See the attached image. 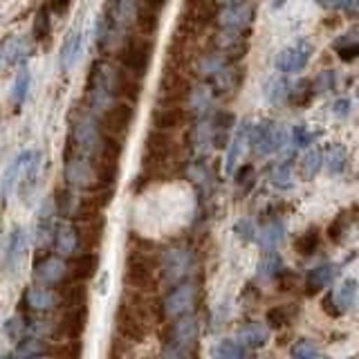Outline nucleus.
Here are the masks:
<instances>
[{
	"label": "nucleus",
	"mask_w": 359,
	"mask_h": 359,
	"mask_svg": "<svg viewBox=\"0 0 359 359\" xmlns=\"http://www.w3.org/2000/svg\"><path fill=\"white\" fill-rule=\"evenodd\" d=\"M153 303L144 297V292L133 290L128 297H123L117 310V332L121 339L130 344L144 341V337L149 334V323L153 321Z\"/></svg>",
	"instance_id": "1"
},
{
	"label": "nucleus",
	"mask_w": 359,
	"mask_h": 359,
	"mask_svg": "<svg viewBox=\"0 0 359 359\" xmlns=\"http://www.w3.org/2000/svg\"><path fill=\"white\" fill-rule=\"evenodd\" d=\"M119 76L121 74H117V70L108 61H95L86 86L88 106L95 115H104L115 104V97L119 95Z\"/></svg>",
	"instance_id": "2"
},
{
	"label": "nucleus",
	"mask_w": 359,
	"mask_h": 359,
	"mask_svg": "<svg viewBox=\"0 0 359 359\" xmlns=\"http://www.w3.org/2000/svg\"><path fill=\"white\" fill-rule=\"evenodd\" d=\"M198 337H200V321L194 317V314L173 319L166 325L162 355H166V357H191L196 351Z\"/></svg>",
	"instance_id": "3"
},
{
	"label": "nucleus",
	"mask_w": 359,
	"mask_h": 359,
	"mask_svg": "<svg viewBox=\"0 0 359 359\" xmlns=\"http://www.w3.org/2000/svg\"><path fill=\"white\" fill-rule=\"evenodd\" d=\"M39 171H41V153L39 151L18 153L14 157V162L5 168V175H3V198H5V202L9 200L14 187L32 184L34 180H36Z\"/></svg>",
	"instance_id": "4"
},
{
	"label": "nucleus",
	"mask_w": 359,
	"mask_h": 359,
	"mask_svg": "<svg viewBox=\"0 0 359 359\" xmlns=\"http://www.w3.org/2000/svg\"><path fill=\"white\" fill-rule=\"evenodd\" d=\"M198 306V287L194 283H177V285H171L168 292L164 294V299L160 301V317L166 319V321H173V319H180V317H187L196 310Z\"/></svg>",
	"instance_id": "5"
},
{
	"label": "nucleus",
	"mask_w": 359,
	"mask_h": 359,
	"mask_svg": "<svg viewBox=\"0 0 359 359\" xmlns=\"http://www.w3.org/2000/svg\"><path fill=\"white\" fill-rule=\"evenodd\" d=\"M160 265V261L153 256L151 250H144V247H137V250H130L128 261H126V274H123V280L130 290H140L146 292L155 280V267Z\"/></svg>",
	"instance_id": "6"
},
{
	"label": "nucleus",
	"mask_w": 359,
	"mask_h": 359,
	"mask_svg": "<svg viewBox=\"0 0 359 359\" xmlns=\"http://www.w3.org/2000/svg\"><path fill=\"white\" fill-rule=\"evenodd\" d=\"M104 130H101V123L93 115H79L72 121V130H70V146L74 153H81L88 157H97L101 144H104Z\"/></svg>",
	"instance_id": "7"
},
{
	"label": "nucleus",
	"mask_w": 359,
	"mask_h": 359,
	"mask_svg": "<svg viewBox=\"0 0 359 359\" xmlns=\"http://www.w3.org/2000/svg\"><path fill=\"white\" fill-rule=\"evenodd\" d=\"M194 267H196V256L187 247H171V250H166L160 256V274L166 287L184 283L194 274Z\"/></svg>",
	"instance_id": "8"
},
{
	"label": "nucleus",
	"mask_w": 359,
	"mask_h": 359,
	"mask_svg": "<svg viewBox=\"0 0 359 359\" xmlns=\"http://www.w3.org/2000/svg\"><path fill=\"white\" fill-rule=\"evenodd\" d=\"M135 119V99L121 97L101 115V130L106 137L121 142L128 135Z\"/></svg>",
	"instance_id": "9"
},
{
	"label": "nucleus",
	"mask_w": 359,
	"mask_h": 359,
	"mask_svg": "<svg viewBox=\"0 0 359 359\" xmlns=\"http://www.w3.org/2000/svg\"><path fill=\"white\" fill-rule=\"evenodd\" d=\"M151 61H153V41L149 36H137L126 43L121 54L123 74H128L133 79H142L149 72Z\"/></svg>",
	"instance_id": "10"
},
{
	"label": "nucleus",
	"mask_w": 359,
	"mask_h": 359,
	"mask_svg": "<svg viewBox=\"0 0 359 359\" xmlns=\"http://www.w3.org/2000/svg\"><path fill=\"white\" fill-rule=\"evenodd\" d=\"M173 160V140L168 130H153L146 140V149H144V162H146V171L149 173H162L164 168L171 164Z\"/></svg>",
	"instance_id": "11"
},
{
	"label": "nucleus",
	"mask_w": 359,
	"mask_h": 359,
	"mask_svg": "<svg viewBox=\"0 0 359 359\" xmlns=\"http://www.w3.org/2000/svg\"><path fill=\"white\" fill-rule=\"evenodd\" d=\"M65 182L70 189L74 191H86V189H93L99 182V175H97V164L90 162L88 155L81 153H74L65 157Z\"/></svg>",
	"instance_id": "12"
},
{
	"label": "nucleus",
	"mask_w": 359,
	"mask_h": 359,
	"mask_svg": "<svg viewBox=\"0 0 359 359\" xmlns=\"http://www.w3.org/2000/svg\"><path fill=\"white\" fill-rule=\"evenodd\" d=\"M20 306L27 317H43V314H50L56 306H61V292H54L52 285L36 283L22 292Z\"/></svg>",
	"instance_id": "13"
},
{
	"label": "nucleus",
	"mask_w": 359,
	"mask_h": 359,
	"mask_svg": "<svg viewBox=\"0 0 359 359\" xmlns=\"http://www.w3.org/2000/svg\"><path fill=\"white\" fill-rule=\"evenodd\" d=\"M287 133L276 121H261L252 126V149L258 157L274 155L283 149Z\"/></svg>",
	"instance_id": "14"
},
{
	"label": "nucleus",
	"mask_w": 359,
	"mask_h": 359,
	"mask_svg": "<svg viewBox=\"0 0 359 359\" xmlns=\"http://www.w3.org/2000/svg\"><path fill=\"white\" fill-rule=\"evenodd\" d=\"M254 14H256L254 3L252 0H245V3L224 5L216 14V22L220 29L250 34V29L254 25Z\"/></svg>",
	"instance_id": "15"
},
{
	"label": "nucleus",
	"mask_w": 359,
	"mask_h": 359,
	"mask_svg": "<svg viewBox=\"0 0 359 359\" xmlns=\"http://www.w3.org/2000/svg\"><path fill=\"white\" fill-rule=\"evenodd\" d=\"M314 54V45L310 41H297L290 48H283L276 56V70L283 74H294L306 67Z\"/></svg>",
	"instance_id": "16"
},
{
	"label": "nucleus",
	"mask_w": 359,
	"mask_h": 359,
	"mask_svg": "<svg viewBox=\"0 0 359 359\" xmlns=\"http://www.w3.org/2000/svg\"><path fill=\"white\" fill-rule=\"evenodd\" d=\"M25 256H27V233L22 227H14L5 243V256H3L5 272L9 276H16L20 272Z\"/></svg>",
	"instance_id": "17"
},
{
	"label": "nucleus",
	"mask_w": 359,
	"mask_h": 359,
	"mask_svg": "<svg viewBox=\"0 0 359 359\" xmlns=\"http://www.w3.org/2000/svg\"><path fill=\"white\" fill-rule=\"evenodd\" d=\"M357 280L355 278H344L339 285H337L328 297L323 299V308L332 317H341L348 310L355 306L357 299Z\"/></svg>",
	"instance_id": "18"
},
{
	"label": "nucleus",
	"mask_w": 359,
	"mask_h": 359,
	"mask_svg": "<svg viewBox=\"0 0 359 359\" xmlns=\"http://www.w3.org/2000/svg\"><path fill=\"white\" fill-rule=\"evenodd\" d=\"M67 272H70V269H67L61 254L41 256L36 261V265H34V280H36V283H43V285L56 287L65 280Z\"/></svg>",
	"instance_id": "19"
},
{
	"label": "nucleus",
	"mask_w": 359,
	"mask_h": 359,
	"mask_svg": "<svg viewBox=\"0 0 359 359\" xmlns=\"http://www.w3.org/2000/svg\"><path fill=\"white\" fill-rule=\"evenodd\" d=\"M252 126L254 123H243V126L233 133V137L227 144V155H224V171L233 173L238 168V162L247 146H252Z\"/></svg>",
	"instance_id": "20"
},
{
	"label": "nucleus",
	"mask_w": 359,
	"mask_h": 359,
	"mask_svg": "<svg viewBox=\"0 0 359 359\" xmlns=\"http://www.w3.org/2000/svg\"><path fill=\"white\" fill-rule=\"evenodd\" d=\"M216 97H218L216 88L211 86V81H207V83H200V86L189 90V97L184 101V106H187V110L191 112V115H196L198 119H202L211 110Z\"/></svg>",
	"instance_id": "21"
},
{
	"label": "nucleus",
	"mask_w": 359,
	"mask_h": 359,
	"mask_svg": "<svg viewBox=\"0 0 359 359\" xmlns=\"http://www.w3.org/2000/svg\"><path fill=\"white\" fill-rule=\"evenodd\" d=\"M187 106L175 104V101H160L153 110V126L157 130H173L184 121Z\"/></svg>",
	"instance_id": "22"
},
{
	"label": "nucleus",
	"mask_w": 359,
	"mask_h": 359,
	"mask_svg": "<svg viewBox=\"0 0 359 359\" xmlns=\"http://www.w3.org/2000/svg\"><path fill=\"white\" fill-rule=\"evenodd\" d=\"M79 247H81V229L74 227L70 222H63L56 227V236H54V250L56 254L65 256H74L79 254Z\"/></svg>",
	"instance_id": "23"
},
{
	"label": "nucleus",
	"mask_w": 359,
	"mask_h": 359,
	"mask_svg": "<svg viewBox=\"0 0 359 359\" xmlns=\"http://www.w3.org/2000/svg\"><path fill=\"white\" fill-rule=\"evenodd\" d=\"M189 149L198 160L207 155L209 149H213V123L207 121L205 117L198 119V123L189 133Z\"/></svg>",
	"instance_id": "24"
},
{
	"label": "nucleus",
	"mask_w": 359,
	"mask_h": 359,
	"mask_svg": "<svg viewBox=\"0 0 359 359\" xmlns=\"http://www.w3.org/2000/svg\"><path fill=\"white\" fill-rule=\"evenodd\" d=\"M86 321H88V306H79V308H65L63 319L59 323V332L65 334L67 339H79L86 330Z\"/></svg>",
	"instance_id": "25"
},
{
	"label": "nucleus",
	"mask_w": 359,
	"mask_h": 359,
	"mask_svg": "<svg viewBox=\"0 0 359 359\" xmlns=\"http://www.w3.org/2000/svg\"><path fill=\"white\" fill-rule=\"evenodd\" d=\"M29 56V41L25 36H9L3 43V50H0V59H3V67H14L22 63Z\"/></svg>",
	"instance_id": "26"
},
{
	"label": "nucleus",
	"mask_w": 359,
	"mask_h": 359,
	"mask_svg": "<svg viewBox=\"0 0 359 359\" xmlns=\"http://www.w3.org/2000/svg\"><path fill=\"white\" fill-rule=\"evenodd\" d=\"M81 50H83V34L81 29H70L67 32V36L63 39V45H61V54H59V63H61V70H72L76 65L79 56H81Z\"/></svg>",
	"instance_id": "27"
},
{
	"label": "nucleus",
	"mask_w": 359,
	"mask_h": 359,
	"mask_svg": "<svg viewBox=\"0 0 359 359\" xmlns=\"http://www.w3.org/2000/svg\"><path fill=\"white\" fill-rule=\"evenodd\" d=\"M238 341L247 348V351H258V348H263L269 341V325L258 323V321L245 323L238 330Z\"/></svg>",
	"instance_id": "28"
},
{
	"label": "nucleus",
	"mask_w": 359,
	"mask_h": 359,
	"mask_svg": "<svg viewBox=\"0 0 359 359\" xmlns=\"http://www.w3.org/2000/svg\"><path fill=\"white\" fill-rule=\"evenodd\" d=\"M137 16H140V0H112L110 18L115 20V25L119 29L130 27Z\"/></svg>",
	"instance_id": "29"
},
{
	"label": "nucleus",
	"mask_w": 359,
	"mask_h": 359,
	"mask_svg": "<svg viewBox=\"0 0 359 359\" xmlns=\"http://www.w3.org/2000/svg\"><path fill=\"white\" fill-rule=\"evenodd\" d=\"M334 276H337V265L334 263H319L306 274V287H308L310 294H314V292L328 287L334 280Z\"/></svg>",
	"instance_id": "30"
},
{
	"label": "nucleus",
	"mask_w": 359,
	"mask_h": 359,
	"mask_svg": "<svg viewBox=\"0 0 359 359\" xmlns=\"http://www.w3.org/2000/svg\"><path fill=\"white\" fill-rule=\"evenodd\" d=\"M285 241V224L283 220H269L258 229V245L263 247L265 252H274L276 247Z\"/></svg>",
	"instance_id": "31"
},
{
	"label": "nucleus",
	"mask_w": 359,
	"mask_h": 359,
	"mask_svg": "<svg viewBox=\"0 0 359 359\" xmlns=\"http://www.w3.org/2000/svg\"><path fill=\"white\" fill-rule=\"evenodd\" d=\"M99 267V258L95 252H83V254H74L72 256V265H70V272L74 276V280H88L93 278L95 272Z\"/></svg>",
	"instance_id": "32"
},
{
	"label": "nucleus",
	"mask_w": 359,
	"mask_h": 359,
	"mask_svg": "<svg viewBox=\"0 0 359 359\" xmlns=\"http://www.w3.org/2000/svg\"><path fill=\"white\" fill-rule=\"evenodd\" d=\"M285 274V265L280 261L276 252H265V256L258 263V278H263L265 283H274Z\"/></svg>",
	"instance_id": "33"
},
{
	"label": "nucleus",
	"mask_w": 359,
	"mask_h": 359,
	"mask_svg": "<svg viewBox=\"0 0 359 359\" xmlns=\"http://www.w3.org/2000/svg\"><path fill=\"white\" fill-rule=\"evenodd\" d=\"M52 351L45 346V339L41 337H25L16 344L14 351L9 353V357H16V359H32V357H41V355H50Z\"/></svg>",
	"instance_id": "34"
},
{
	"label": "nucleus",
	"mask_w": 359,
	"mask_h": 359,
	"mask_svg": "<svg viewBox=\"0 0 359 359\" xmlns=\"http://www.w3.org/2000/svg\"><path fill=\"white\" fill-rule=\"evenodd\" d=\"M332 48L337 54H339L341 61H346V63L355 61L359 56V29H351V32L341 34V36L332 43Z\"/></svg>",
	"instance_id": "35"
},
{
	"label": "nucleus",
	"mask_w": 359,
	"mask_h": 359,
	"mask_svg": "<svg viewBox=\"0 0 359 359\" xmlns=\"http://www.w3.org/2000/svg\"><path fill=\"white\" fill-rule=\"evenodd\" d=\"M323 166L325 171L330 175H341L348 166V153L341 144H332L325 149V155H323Z\"/></svg>",
	"instance_id": "36"
},
{
	"label": "nucleus",
	"mask_w": 359,
	"mask_h": 359,
	"mask_svg": "<svg viewBox=\"0 0 359 359\" xmlns=\"http://www.w3.org/2000/svg\"><path fill=\"white\" fill-rule=\"evenodd\" d=\"M3 332L7 339L11 341H20V339H25V337L29 334V317L25 312L22 314H14V317H9L3 325Z\"/></svg>",
	"instance_id": "37"
},
{
	"label": "nucleus",
	"mask_w": 359,
	"mask_h": 359,
	"mask_svg": "<svg viewBox=\"0 0 359 359\" xmlns=\"http://www.w3.org/2000/svg\"><path fill=\"white\" fill-rule=\"evenodd\" d=\"M61 306L63 308H79V306H88V292L81 285V280L76 283H67L61 290Z\"/></svg>",
	"instance_id": "38"
},
{
	"label": "nucleus",
	"mask_w": 359,
	"mask_h": 359,
	"mask_svg": "<svg viewBox=\"0 0 359 359\" xmlns=\"http://www.w3.org/2000/svg\"><path fill=\"white\" fill-rule=\"evenodd\" d=\"M29 86H32V74L27 67H20L16 72V79H14V86H11V104L16 108H20L25 104V99L29 95Z\"/></svg>",
	"instance_id": "39"
},
{
	"label": "nucleus",
	"mask_w": 359,
	"mask_h": 359,
	"mask_svg": "<svg viewBox=\"0 0 359 359\" xmlns=\"http://www.w3.org/2000/svg\"><path fill=\"white\" fill-rule=\"evenodd\" d=\"M297 310L287 306V303H280V306H274L269 308L267 314H265V321L269 328H285V325H290V321L294 319Z\"/></svg>",
	"instance_id": "40"
},
{
	"label": "nucleus",
	"mask_w": 359,
	"mask_h": 359,
	"mask_svg": "<svg viewBox=\"0 0 359 359\" xmlns=\"http://www.w3.org/2000/svg\"><path fill=\"white\" fill-rule=\"evenodd\" d=\"M247 348L238 341V337L236 339H222L218 341V346L213 348V355L220 357V359H243L247 357Z\"/></svg>",
	"instance_id": "41"
},
{
	"label": "nucleus",
	"mask_w": 359,
	"mask_h": 359,
	"mask_svg": "<svg viewBox=\"0 0 359 359\" xmlns=\"http://www.w3.org/2000/svg\"><path fill=\"white\" fill-rule=\"evenodd\" d=\"M50 34H52V9L45 5L36 11V16H34V39L48 41Z\"/></svg>",
	"instance_id": "42"
},
{
	"label": "nucleus",
	"mask_w": 359,
	"mask_h": 359,
	"mask_svg": "<svg viewBox=\"0 0 359 359\" xmlns=\"http://www.w3.org/2000/svg\"><path fill=\"white\" fill-rule=\"evenodd\" d=\"M314 95H317V90H314V81H299V83L292 86L290 104L297 106V108H303V106L310 104Z\"/></svg>",
	"instance_id": "43"
},
{
	"label": "nucleus",
	"mask_w": 359,
	"mask_h": 359,
	"mask_svg": "<svg viewBox=\"0 0 359 359\" xmlns=\"http://www.w3.org/2000/svg\"><path fill=\"white\" fill-rule=\"evenodd\" d=\"M301 175L306 177V180H312L314 175H317L321 171V166H323V155L319 151H306L301 157Z\"/></svg>",
	"instance_id": "44"
},
{
	"label": "nucleus",
	"mask_w": 359,
	"mask_h": 359,
	"mask_svg": "<svg viewBox=\"0 0 359 359\" xmlns=\"http://www.w3.org/2000/svg\"><path fill=\"white\" fill-rule=\"evenodd\" d=\"M321 238H319V231L317 229H310L306 233H301L299 238L294 241V252L301 254V256H312L314 252H317Z\"/></svg>",
	"instance_id": "45"
},
{
	"label": "nucleus",
	"mask_w": 359,
	"mask_h": 359,
	"mask_svg": "<svg viewBox=\"0 0 359 359\" xmlns=\"http://www.w3.org/2000/svg\"><path fill=\"white\" fill-rule=\"evenodd\" d=\"M269 182L280 191L294 189V175H292V168L287 164H278L274 171L269 173Z\"/></svg>",
	"instance_id": "46"
},
{
	"label": "nucleus",
	"mask_w": 359,
	"mask_h": 359,
	"mask_svg": "<svg viewBox=\"0 0 359 359\" xmlns=\"http://www.w3.org/2000/svg\"><path fill=\"white\" fill-rule=\"evenodd\" d=\"M314 140V133L306 126V123H297L290 128V144L292 149H308Z\"/></svg>",
	"instance_id": "47"
},
{
	"label": "nucleus",
	"mask_w": 359,
	"mask_h": 359,
	"mask_svg": "<svg viewBox=\"0 0 359 359\" xmlns=\"http://www.w3.org/2000/svg\"><path fill=\"white\" fill-rule=\"evenodd\" d=\"M290 93H292V86L283 79H276L267 86V101H272V104H283V101H290Z\"/></svg>",
	"instance_id": "48"
},
{
	"label": "nucleus",
	"mask_w": 359,
	"mask_h": 359,
	"mask_svg": "<svg viewBox=\"0 0 359 359\" xmlns=\"http://www.w3.org/2000/svg\"><path fill=\"white\" fill-rule=\"evenodd\" d=\"M290 355L294 357V359H317V357H321V351H319L317 346H314V341L299 339L294 346H292Z\"/></svg>",
	"instance_id": "49"
},
{
	"label": "nucleus",
	"mask_w": 359,
	"mask_h": 359,
	"mask_svg": "<svg viewBox=\"0 0 359 359\" xmlns=\"http://www.w3.org/2000/svg\"><path fill=\"white\" fill-rule=\"evenodd\" d=\"M348 227H351V218H348V213H339V216H337L332 220V224L328 227V236L332 241H341L346 236V231H348Z\"/></svg>",
	"instance_id": "50"
},
{
	"label": "nucleus",
	"mask_w": 359,
	"mask_h": 359,
	"mask_svg": "<svg viewBox=\"0 0 359 359\" xmlns=\"http://www.w3.org/2000/svg\"><path fill=\"white\" fill-rule=\"evenodd\" d=\"M317 3L325 9L346 11V14H353V11L359 9V0H317Z\"/></svg>",
	"instance_id": "51"
},
{
	"label": "nucleus",
	"mask_w": 359,
	"mask_h": 359,
	"mask_svg": "<svg viewBox=\"0 0 359 359\" xmlns=\"http://www.w3.org/2000/svg\"><path fill=\"white\" fill-rule=\"evenodd\" d=\"M233 233H238L243 241H258V229L254 227V222L247 218L233 224Z\"/></svg>",
	"instance_id": "52"
},
{
	"label": "nucleus",
	"mask_w": 359,
	"mask_h": 359,
	"mask_svg": "<svg viewBox=\"0 0 359 359\" xmlns=\"http://www.w3.org/2000/svg\"><path fill=\"white\" fill-rule=\"evenodd\" d=\"M233 180H236V184L247 189V187H252L254 184V166L252 164H243L238 166L233 171Z\"/></svg>",
	"instance_id": "53"
},
{
	"label": "nucleus",
	"mask_w": 359,
	"mask_h": 359,
	"mask_svg": "<svg viewBox=\"0 0 359 359\" xmlns=\"http://www.w3.org/2000/svg\"><path fill=\"white\" fill-rule=\"evenodd\" d=\"M332 88H334V72L332 70H325L323 74H319L317 79H314V90H317V93H330Z\"/></svg>",
	"instance_id": "54"
},
{
	"label": "nucleus",
	"mask_w": 359,
	"mask_h": 359,
	"mask_svg": "<svg viewBox=\"0 0 359 359\" xmlns=\"http://www.w3.org/2000/svg\"><path fill=\"white\" fill-rule=\"evenodd\" d=\"M72 0H48V7L52 9L54 16H63L67 9H70Z\"/></svg>",
	"instance_id": "55"
},
{
	"label": "nucleus",
	"mask_w": 359,
	"mask_h": 359,
	"mask_svg": "<svg viewBox=\"0 0 359 359\" xmlns=\"http://www.w3.org/2000/svg\"><path fill=\"white\" fill-rule=\"evenodd\" d=\"M332 108H334V110H332L334 115H337V117H341V119L351 115V101H348V99H337Z\"/></svg>",
	"instance_id": "56"
},
{
	"label": "nucleus",
	"mask_w": 359,
	"mask_h": 359,
	"mask_svg": "<svg viewBox=\"0 0 359 359\" xmlns=\"http://www.w3.org/2000/svg\"><path fill=\"white\" fill-rule=\"evenodd\" d=\"M236 3H245V0H218V5H236Z\"/></svg>",
	"instance_id": "57"
}]
</instances>
